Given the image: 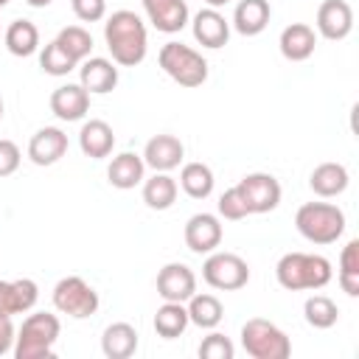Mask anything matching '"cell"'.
<instances>
[{"mask_svg": "<svg viewBox=\"0 0 359 359\" xmlns=\"http://www.w3.org/2000/svg\"><path fill=\"white\" fill-rule=\"evenodd\" d=\"M104 42H107L115 65L135 67V65H140L146 59V50H149L146 22L135 11L118 8L104 22Z\"/></svg>", "mask_w": 359, "mask_h": 359, "instance_id": "6da1fadb", "label": "cell"}, {"mask_svg": "<svg viewBox=\"0 0 359 359\" xmlns=\"http://www.w3.org/2000/svg\"><path fill=\"white\" fill-rule=\"evenodd\" d=\"M275 278L283 289L289 292H303V289H323L331 283L334 269L325 255L317 252H286L275 264Z\"/></svg>", "mask_w": 359, "mask_h": 359, "instance_id": "7a4b0ae2", "label": "cell"}, {"mask_svg": "<svg viewBox=\"0 0 359 359\" xmlns=\"http://www.w3.org/2000/svg\"><path fill=\"white\" fill-rule=\"evenodd\" d=\"M59 317L50 311H34L22 320L17 337H14V348L11 353L17 359H50L53 356V345L59 339Z\"/></svg>", "mask_w": 359, "mask_h": 359, "instance_id": "3957f363", "label": "cell"}, {"mask_svg": "<svg viewBox=\"0 0 359 359\" xmlns=\"http://www.w3.org/2000/svg\"><path fill=\"white\" fill-rule=\"evenodd\" d=\"M294 227L311 244H334L345 230V213L331 202H306L294 213Z\"/></svg>", "mask_w": 359, "mask_h": 359, "instance_id": "277c9868", "label": "cell"}, {"mask_svg": "<svg viewBox=\"0 0 359 359\" xmlns=\"http://www.w3.org/2000/svg\"><path fill=\"white\" fill-rule=\"evenodd\" d=\"M160 67L180 87H202L208 81V62L199 50L182 42H165L157 53Z\"/></svg>", "mask_w": 359, "mask_h": 359, "instance_id": "5b68a950", "label": "cell"}, {"mask_svg": "<svg viewBox=\"0 0 359 359\" xmlns=\"http://www.w3.org/2000/svg\"><path fill=\"white\" fill-rule=\"evenodd\" d=\"M241 348L252 359H286L292 353L289 337L264 317H252L241 325Z\"/></svg>", "mask_w": 359, "mask_h": 359, "instance_id": "8992f818", "label": "cell"}, {"mask_svg": "<svg viewBox=\"0 0 359 359\" xmlns=\"http://www.w3.org/2000/svg\"><path fill=\"white\" fill-rule=\"evenodd\" d=\"M202 278L210 289H219V292H236L241 286H247L250 280V266L241 255L236 252H208L205 264H202Z\"/></svg>", "mask_w": 359, "mask_h": 359, "instance_id": "52a82bcc", "label": "cell"}, {"mask_svg": "<svg viewBox=\"0 0 359 359\" xmlns=\"http://www.w3.org/2000/svg\"><path fill=\"white\" fill-rule=\"evenodd\" d=\"M53 309L73 320H84L98 311V292L79 275H67L53 286Z\"/></svg>", "mask_w": 359, "mask_h": 359, "instance_id": "ba28073f", "label": "cell"}, {"mask_svg": "<svg viewBox=\"0 0 359 359\" xmlns=\"http://www.w3.org/2000/svg\"><path fill=\"white\" fill-rule=\"evenodd\" d=\"M238 191L247 202V210L250 213H269L280 205V182L266 174V171H252L247 177H241L238 182Z\"/></svg>", "mask_w": 359, "mask_h": 359, "instance_id": "9c48e42d", "label": "cell"}, {"mask_svg": "<svg viewBox=\"0 0 359 359\" xmlns=\"http://www.w3.org/2000/svg\"><path fill=\"white\" fill-rule=\"evenodd\" d=\"M222 222L219 216L213 213H194L188 222H185V244L191 252L196 255H208L213 252L219 244H222Z\"/></svg>", "mask_w": 359, "mask_h": 359, "instance_id": "30bf717a", "label": "cell"}, {"mask_svg": "<svg viewBox=\"0 0 359 359\" xmlns=\"http://www.w3.org/2000/svg\"><path fill=\"white\" fill-rule=\"evenodd\" d=\"M196 292V275L188 264H165L157 272V294L171 303H185Z\"/></svg>", "mask_w": 359, "mask_h": 359, "instance_id": "8fae6325", "label": "cell"}, {"mask_svg": "<svg viewBox=\"0 0 359 359\" xmlns=\"http://www.w3.org/2000/svg\"><path fill=\"white\" fill-rule=\"evenodd\" d=\"M353 28V8L348 0H323L317 8V31L320 36L339 42Z\"/></svg>", "mask_w": 359, "mask_h": 359, "instance_id": "7c38bea8", "label": "cell"}, {"mask_svg": "<svg viewBox=\"0 0 359 359\" xmlns=\"http://www.w3.org/2000/svg\"><path fill=\"white\" fill-rule=\"evenodd\" d=\"M191 31H194V39L202 45V48H224L227 39H230V22L224 20V14L219 8H199L194 14V22H191Z\"/></svg>", "mask_w": 359, "mask_h": 359, "instance_id": "4fadbf2b", "label": "cell"}, {"mask_svg": "<svg viewBox=\"0 0 359 359\" xmlns=\"http://www.w3.org/2000/svg\"><path fill=\"white\" fill-rule=\"evenodd\" d=\"M67 151V135L59 126H42L28 140V157L34 165H53Z\"/></svg>", "mask_w": 359, "mask_h": 359, "instance_id": "5bb4252c", "label": "cell"}, {"mask_svg": "<svg viewBox=\"0 0 359 359\" xmlns=\"http://www.w3.org/2000/svg\"><path fill=\"white\" fill-rule=\"evenodd\" d=\"M39 300V286L31 278H17V280H0V314L14 317L25 314L36 306Z\"/></svg>", "mask_w": 359, "mask_h": 359, "instance_id": "9a60e30c", "label": "cell"}, {"mask_svg": "<svg viewBox=\"0 0 359 359\" xmlns=\"http://www.w3.org/2000/svg\"><path fill=\"white\" fill-rule=\"evenodd\" d=\"M79 84L93 95H104V93H112L115 84H118V67L112 59H104V56H87L84 62H79Z\"/></svg>", "mask_w": 359, "mask_h": 359, "instance_id": "2e32d148", "label": "cell"}, {"mask_svg": "<svg viewBox=\"0 0 359 359\" xmlns=\"http://www.w3.org/2000/svg\"><path fill=\"white\" fill-rule=\"evenodd\" d=\"M149 22L163 34H177L188 25V3L185 0H140Z\"/></svg>", "mask_w": 359, "mask_h": 359, "instance_id": "e0dca14e", "label": "cell"}, {"mask_svg": "<svg viewBox=\"0 0 359 359\" xmlns=\"http://www.w3.org/2000/svg\"><path fill=\"white\" fill-rule=\"evenodd\" d=\"M90 109V93L81 84H62L50 93V112L59 121H81Z\"/></svg>", "mask_w": 359, "mask_h": 359, "instance_id": "ac0fdd59", "label": "cell"}, {"mask_svg": "<svg viewBox=\"0 0 359 359\" xmlns=\"http://www.w3.org/2000/svg\"><path fill=\"white\" fill-rule=\"evenodd\" d=\"M140 157H143V163H146L149 168H154V171H171V168H177V165L182 163L185 146H182V140L174 137V135H154V137L146 143V149H143Z\"/></svg>", "mask_w": 359, "mask_h": 359, "instance_id": "d6986e66", "label": "cell"}, {"mask_svg": "<svg viewBox=\"0 0 359 359\" xmlns=\"http://www.w3.org/2000/svg\"><path fill=\"white\" fill-rule=\"evenodd\" d=\"M79 149L84 151V157H93V160H104L112 154L115 149V132L107 121L101 118H90L81 123V132H79Z\"/></svg>", "mask_w": 359, "mask_h": 359, "instance_id": "ffe728a7", "label": "cell"}, {"mask_svg": "<svg viewBox=\"0 0 359 359\" xmlns=\"http://www.w3.org/2000/svg\"><path fill=\"white\" fill-rule=\"evenodd\" d=\"M278 48H280L283 59H289V62H306L314 53V48H317V34L306 22H292V25H286L280 31Z\"/></svg>", "mask_w": 359, "mask_h": 359, "instance_id": "44dd1931", "label": "cell"}, {"mask_svg": "<svg viewBox=\"0 0 359 359\" xmlns=\"http://www.w3.org/2000/svg\"><path fill=\"white\" fill-rule=\"evenodd\" d=\"M272 17V6L269 0H238L236 11H233V28L241 36H258Z\"/></svg>", "mask_w": 359, "mask_h": 359, "instance_id": "7402d4cb", "label": "cell"}, {"mask_svg": "<svg viewBox=\"0 0 359 359\" xmlns=\"http://www.w3.org/2000/svg\"><path fill=\"white\" fill-rule=\"evenodd\" d=\"M143 174H146V163L140 154L135 151H121L112 157L109 168H107V180L112 188H121V191H129L135 185L143 182Z\"/></svg>", "mask_w": 359, "mask_h": 359, "instance_id": "603a6c76", "label": "cell"}, {"mask_svg": "<svg viewBox=\"0 0 359 359\" xmlns=\"http://www.w3.org/2000/svg\"><path fill=\"white\" fill-rule=\"evenodd\" d=\"M348 182H351V177L342 163H320L309 177V188L323 199L339 196L348 188Z\"/></svg>", "mask_w": 359, "mask_h": 359, "instance_id": "cb8c5ba5", "label": "cell"}, {"mask_svg": "<svg viewBox=\"0 0 359 359\" xmlns=\"http://www.w3.org/2000/svg\"><path fill=\"white\" fill-rule=\"evenodd\" d=\"M101 351L107 359H129L137 351V331L129 323H112L101 334Z\"/></svg>", "mask_w": 359, "mask_h": 359, "instance_id": "d4e9b609", "label": "cell"}, {"mask_svg": "<svg viewBox=\"0 0 359 359\" xmlns=\"http://www.w3.org/2000/svg\"><path fill=\"white\" fill-rule=\"evenodd\" d=\"M177 180L168 177V171H154V177L143 182V202L151 210H168L177 202Z\"/></svg>", "mask_w": 359, "mask_h": 359, "instance_id": "484cf974", "label": "cell"}, {"mask_svg": "<svg viewBox=\"0 0 359 359\" xmlns=\"http://www.w3.org/2000/svg\"><path fill=\"white\" fill-rule=\"evenodd\" d=\"M6 48L11 56H31L39 48V28L31 20H14L6 28Z\"/></svg>", "mask_w": 359, "mask_h": 359, "instance_id": "4316f807", "label": "cell"}, {"mask_svg": "<svg viewBox=\"0 0 359 359\" xmlns=\"http://www.w3.org/2000/svg\"><path fill=\"white\" fill-rule=\"evenodd\" d=\"M188 306V323L199 325V328H216L224 317V309H222V300L216 294H191L185 300Z\"/></svg>", "mask_w": 359, "mask_h": 359, "instance_id": "83f0119b", "label": "cell"}, {"mask_svg": "<svg viewBox=\"0 0 359 359\" xmlns=\"http://www.w3.org/2000/svg\"><path fill=\"white\" fill-rule=\"evenodd\" d=\"M213 171L205 163H185L180 171V188L191 199H208L213 194Z\"/></svg>", "mask_w": 359, "mask_h": 359, "instance_id": "f1b7e54d", "label": "cell"}, {"mask_svg": "<svg viewBox=\"0 0 359 359\" xmlns=\"http://www.w3.org/2000/svg\"><path fill=\"white\" fill-rule=\"evenodd\" d=\"M185 328H188V309L182 303L165 300L154 314V331L163 339H177L180 334H185Z\"/></svg>", "mask_w": 359, "mask_h": 359, "instance_id": "f546056e", "label": "cell"}, {"mask_svg": "<svg viewBox=\"0 0 359 359\" xmlns=\"http://www.w3.org/2000/svg\"><path fill=\"white\" fill-rule=\"evenodd\" d=\"M303 317H306V323H309L311 328L325 331V328L337 325L339 309H337V303H334L331 297H325V294H311V297L303 303Z\"/></svg>", "mask_w": 359, "mask_h": 359, "instance_id": "4dcf8cb0", "label": "cell"}, {"mask_svg": "<svg viewBox=\"0 0 359 359\" xmlns=\"http://www.w3.org/2000/svg\"><path fill=\"white\" fill-rule=\"evenodd\" d=\"M339 286L348 297L359 294V241L351 238L339 252Z\"/></svg>", "mask_w": 359, "mask_h": 359, "instance_id": "1f68e13d", "label": "cell"}, {"mask_svg": "<svg viewBox=\"0 0 359 359\" xmlns=\"http://www.w3.org/2000/svg\"><path fill=\"white\" fill-rule=\"evenodd\" d=\"M39 67H42L48 76H67L70 70L79 67V62L53 39V42H48V45L42 48V53H39Z\"/></svg>", "mask_w": 359, "mask_h": 359, "instance_id": "d6a6232c", "label": "cell"}, {"mask_svg": "<svg viewBox=\"0 0 359 359\" xmlns=\"http://www.w3.org/2000/svg\"><path fill=\"white\" fill-rule=\"evenodd\" d=\"M56 42H59L76 62H84V59L93 53V36H90V31L81 28V25H67V28H62L59 36H56Z\"/></svg>", "mask_w": 359, "mask_h": 359, "instance_id": "836d02e7", "label": "cell"}, {"mask_svg": "<svg viewBox=\"0 0 359 359\" xmlns=\"http://www.w3.org/2000/svg\"><path fill=\"white\" fill-rule=\"evenodd\" d=\"M216 208H219V216H224V219H230V222H238V219L250 216L247 202H244V196H241L238 185L227 188V191L219 196V205H216Z\"/></svg>", "mask_w": 359, "mask_h": 359, "instance_id": "e575fe53", "label": "cell"}, {"mask_svg": "<svg viewBox=\"0 0 359 359\" xmlns=\"http://www.w3.org/2000/svg\"><path fill=\"white\" fill-rule=\"evenodd\" d=\"M233 353H236L233 342L224 334H219V331L208 334L202 339V345H199V356L202 359H233Z\"/></svg>", "mask_w": 359, "mask_h": 359, "instance_id": "d590c367", "label": "cell"}, {"mask_svg": "<svg viewBox=\"0 0 359 359\" xmlns=\"http://www.w3.org/2000/svg\"><path fill=\"white\" fill-rule=\"evenodd\" d=\"M70 6L81 22H98L107 14V0H70Z\"/></svg>", "mask_w": 359, "mask_h": 359, "instance_id": "8d00e7d4", "label": "cell"}, {"mask_svg": "<svg viewBox=\"0 0 359 359\" xmlns=\"http://www.w3.org/2000/svg\"><path fill=\"white\" fill-rule=\"evenodd\" d=\"M20 146L8 137H0V177H11L17 168H20Z\"/></svg>", "mask_w": 359, "mask_h": 359, "instance_id": "74e56055", "label": "cell"}, {"mask_svg": "<svg viewBox=\"0 0 359 359\" xmlns=\"http://www.w3.org/2000/svg\"><path fill=\"white\" fill-rule=\"evenodd\" d=\"M14 337H17V331H14V325H11V317L0 314V356L14 348Z\"/></svg>", "mask_w": 359, "mask_h": 359, "instance_id": "f35d334b", "label": "cell"}, {"mask_svg": "<svg viewBox=\"0 0 359 359\" xmlns=\"http://www.w3.org/2000/svg\"><path fill=\"white\" fill-rule=\"evenodd\" d=\"M25 3H28L31 8H45V6H50L53 0H25Z\"/></svg>", "mask_w": 359, "mask_h": 359, "instance_id": "ab89813d", "label": "cell"}, {"mask_svg": "<svg viewBox=\"0 0 359 359\" xmlns=\"http://www.w3.org/2000/svg\"><path fill=\"white\" fill-rule=\"evenodd\" d=\"M205 6H210V8H222V6H227V3H233V0H202Z\"/></svg>", "mask_w": 359, "mask_h": 359, "instance_id": "60d3db41", "label": "cell"}, {"mask_svg": "<svg viewBox=\"0 0 359 359\" xmlns=\"http://www.w3.org/2000/svg\"><path fill=\"white\" fill-rule=\"evenodd\" d=\"M0 121H3V98H0Z\"/></svg>", "mask_w": 359, "mask_h": 359, "instance_id": "b9f144b4", "label": "cell"}, {"mask_svg": "<svg viewBox=\"0 0 359 359\" xmlns=\"http://www.w3.org/2000/svg\"><path fill=\"white\" fill-rule=\"evenodd\" d=\"M6 3H8V0H0V8H3V6H6Z\"/></svg>", "mask_w": 359, "mask_h": 359, "instance_id": "7bdbcfd3", "label": "cell"}]
</instances>
